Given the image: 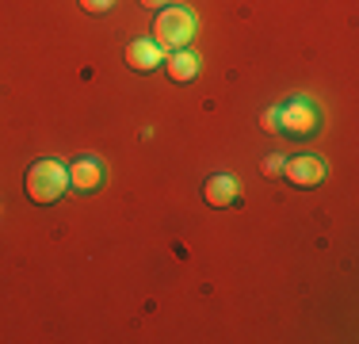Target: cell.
Returning <instances> with one entry per match:
<instances>
[{"instance_id": "obj_3", "label": "cell", "mask_w": 359, "mask_h": 344, "mask_svg": "<svg viewBox=\"0 0 359 344\" xmlns=\"http://www.w3.org/2000/svg\"><path fill=\"white\" fill-rule=\"evenodd\" d=\"M279 131H287V134H294V138H306V134H313L318 131V111L310 107V103H290L287 111H279Z\"/></svg>"}, {"instance_id": "obj_9", "label": "cell", "mask_w": 359, "mask_h": 344, "mask_svg": "<svg viewBox=\"0 0 359 344\" xmlns=\"http://www.w3.org/2000/svg\"><path fill=\"white\" fill-rule=\"evenodd\" d=\"M81 8H84V12H92V15H104L111 8V0H81Z\"/></svg>"}, {"instance_id": "obj_5", "label": "cell", "mask_w": 359, "mask_h": 344, "mask_svg": "<svg viewBox=\"0 0 359 344\" xmlns=\"http://www.w3.org/2000/svg\"><path fill=\"white\" fill-rule=\"evenodd\" d=\"M283 172H287V180H290L294 187H318L321 180H325V165H321L318 157H310V153H302V157L287 161Z\"/></svg>"}, {"instance_id": "obj_12", "label": "cell", "mask_w": 359, "mask_h": 344, "mask_svg": "<svg viewBox=\"0 0 359 344\" xmlns=\"http://www.w3.org/2000/svg\"><path fill=\"white\" fill-rule=\"evenodd\" d=\"M142 4H145V8H161L165 0H142Z\"/></svg>"}, {"instance_id": "obj_6", "label": "cell", "mask_w": 359, "mask_h": 344, "mask_svg": "<svg viewBox=\"0 0 359 344\" xmlns=\"http://www.w3.org/2000/svg\"><path fill=\"white\" fill-rule=\"evenodd\" d=\"M69 187H76V192H84V195L100 192V187H104V165H100L96 157L73 161V168H69Z\"/></svg>"}, {"instance_id": "obj_7", "label": "cell", "mask_w": 359, "mask_h": 344, "mask_svg": "<svg viewBox=\"0 0 359 344\" xmlns=\"http://www.w3.org/2000/svg\"><path fill=\"white\" fill-rule=\"evenodd\" d=\"M165 69H168V77H172L176 84H187V81H195V73H199V58H195L191 50H172V54L165 58Z\"/></svg>"}, {"instance_id": "obj_4", "label": "cell", "mask_w": 359, "mask_h": 344, "mask_svg": "<svg viewBox=\"0 0 359 344\" xmlns=\"http://www.w3.org/2000/svg\"><path fill=\"white\" fill-rule=\"evenodd\" d=\"M126 65H130L134 73H153L157 65H165V50L153 39H138V42L126 46Z\"/></svg>"}, {"instance_id": "obj_2", "label": "cell", "mask_w": 359, "mask_h": 344, "mask_svg": "<svg viewBox=\"0 0 359 344\" xmlns=\"http://www.w3.org/2000/svg\"><path fill=\"white\" fill-rule=\"evenodd\" d=\"M191 34H195V15L187 8H165L153 20V42L161 50H187Z\"/></svg>"}, {"instance_id": "obj_11", "label": "cell", "mask_w": 359, "mask_h": 344, "mask_svg": "<svg viewBox=\"0 0 359 344\" xmlns=\"http://www.w3.org/2000/svg\"><path fill=\"white\" fill-rule=\"evenodd\" d=\"M260 126H264V131H279V111H264Z\"/></svg>"}, {"instance_id": "obj_1", "label": "cell", "mask_w": 359, "mask_h": 344, "mask_svg": "<svg viewBox=\"0 0 359 344\" xmlns=\"http://www.w3.org/2000/svg\"><path fill=\"white\" fill-rule=\"evenodd\" d=\"M27 199L39 203V206H50L57 203L65 195V187H69V168H62L57 161H35V165L27 168Z\"/></svg>"}, {"instance_id": "obj_10", "label": "cell", "mask_w": 359, "mask_h": 344, "mask_svg": "<svg viewBox=\"0 0 359 344\" xmlns=\"http://www.w3.org/2000/svg\"><path fill=\"white\" fill-rule=\"evenodd\" d=\"M260 172H264V176H279V172H283V161H279V157H268V161L260 165Z\"/></svg>"}, {"instance_id": "obj_8", "label": "cell", "mask_w": 359, "mask_h": 344, "mask_svg": "<svg viewBox=\"0 0 359 344\" xmlns=\"http://www.w3.org/2000/svg\"><path fill=\"white\" fill-rule=\"evenodd\" d=\"M203 199H207L210 206L237 203V180L233 176H210L207 184H203Z\"/></svg>"}]
</instances>
